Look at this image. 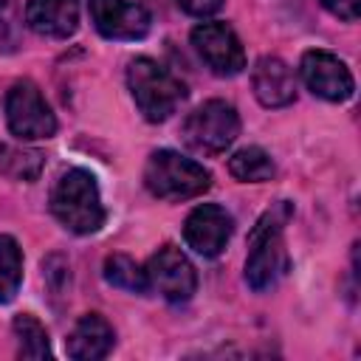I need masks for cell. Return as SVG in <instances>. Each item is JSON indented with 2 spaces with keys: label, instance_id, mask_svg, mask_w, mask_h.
Listing matches in <instances>:
<instances>
[{
  "label": "cell",
  "instance_id": "obj_13",
  "mask_svg": "<svg viewBox=\"0 0 361 361\" xmlns=\"http://www.w3.org/2000/svg\"><path fill=\"white\" fill-rule=\"evenodd\" d=\"M251 85L262 107H285L296 99V79L279 56H259L251 73Z\"/></svg>",
  "mask_w": 361,
  "mask_h": 361
},
{
  "label": "cell",
  "instance_id": "obj_5",
  "mask_svg": "<svg viewBox=\"0 0 361 361\" xmlns=\"http://www.w3.org/2000/svg\"><path fill=\"white\" fill-rule=\"evenodd\" d=\"M180 135L189 149L203 155H217V152H226L240 135V116L234 104L223 99H209L186 116Z\"/></svg>",
  "mask_w": 361,
  "mask_h": 361
},
{
  "label": "cell",
  "instance_id": "obj_1",
  "mask_svg": "<svg viewBox=\"0 0 361 361\" xmlns=\"http://www.w3.org/2000/svg\"><path fill=\"white\" fill-rule=\"evenodd\" d=\"M290 217V206L282 200L279 206L268 209L248 234V259H245V282L254 290H268L276 279L288 271V254L282 228Z\"/></svg>",
  "mask_w": 361,
  "mask_h": 361
},
{
  "label": "cell",
  "instance_id": "obj_7",
  "mask_svg": "<svg viewBox=\"0 0 361 361\" xmlns=\"http://www.w3.org/2000/svg\"><path fill=\"white\" fill-rule=\"evenodd\" d=\"M192 45L206 68L217 76H237L245 68V51L240 37L226 23H200L192 28Z\"/></svg>",
  "mask_w": 361,
  "mask_h": 361
},
{
  "label": "cell",
  "instance_id": "obj_16",
  "mask_svg": "<svg viewBox=\"0 0 361 361\" xmlns=\"http://www.w3.org/2000/svg\"><path fill=\"white\" fill-rule=\"evenodd\" d=\"M45 166V158L39 149L17 147V144H0V172L11 180H37Z\"/></svg>",
  "mask_w": 361,
  "mask_h": 361
},
{
  "label": "cell",
  "instance_id": "obj_8",
  "mask_svg": "<svg viewBox=\"0 0 361 361\" xmlns=\"http://www.w3.org/2000/svg\"><path fill=\"white\" fill-rule=\"evenodd\" d=\"M147 282L155 288L166 302H186L197 290V274L195 265L186 259V254L175 245L158 248L147 262Z\"/></svg>",
  "mask_w": 361,
  "mask_h": 361
},
{
  "label": "cell",
  "instance_id": "obj_11",
  "mask_svg": "<svg viewBox=\"0 0 361 361\" xmlns=\"http://www.w3.org/2000/svg\"><path fill=\"white\" fill-rule=\"evenodd\" d=\"M234 231L231 214L217 203H200L183 223V240L203 257H217Z\"/></svg>",
  "mask_w": 361,
  "mask_h": 361
},
{
  "label": "cell",
  "instance_id": "obj_10",
  "mask_svg": "<svg viewBox=\"0 0 361 361\" xmlns=\"http://www.w3.org/2000/svg\"><path fill=\"white\" fill-rule=\"evenodd\" d=\"M90 20L107 39H144L149 34V14L133 0H90Z\"/></svg>",
  "mask_w": 361,
  "mask_h": 361
},
{
  "label": "cell",
  "instance_id": "obj_9",
  "mask_svg": "<svg viewBox=\"0 0 361 361\" xmlns=\"http://www.w3.org/2000/svg\"><path fill=\"white\" fill-rule=\"evenodd\" d=\"M299 71H302L305 85L316 96H322L327 102H347L353 96V90H355L350 68L336 54H330V51H322V48L307 51L302 56Z\"/></svg>",
  "mask_w": 361,
  "mask_h": 361
},
{
  "label": "cell",
  "instance_id": "obj_6",
  "mask_svg": "<svg viewBox=\"0 0 361 361\" xmlns=\"http://www.w3.org/2000/svg\"><path fill=\"white\" fill-rule=\"evenodd\" d=\"M6 121L17 138H51L56 133V116L42 90L31 79H20L6 93Z\"/></svg>",
  "mask_w": 361,
  "mask_h": 361
},
{
  "label": "cell",
  "instance_id": "obj_18",
  "mask_svg": "<svg viewBox=\"0 0 361 361\" xmlns=\"http://www.w3.org/2000/svg\"><path fill=\"white\" fill-rule=\"evenodd\" d=\"M104 279L113 288L130 290V293H147L149 282H147V271L127 254H110L104 259Z\"/></svg>",
  "mask_w": 361,
  "mask_h": 361
},
{
  "label": "cell",
  "instance_id": "obj_21",
  "mask_svg": "<svg viewBox=\"0 0 361 361\" xmlns=\"http://www.w3.org/2000/svg\"><path fill=\"white\" fill-rule=\"evenodd\" d=\"M322 6L338 20H347V23L358 20V0H322Z\"/></svg>",
  "mask_w": 361,
  "mask_h": 361
},
{
  "label": "cell",
  "instance_id": "obj_19",
  "mask_svg": "<svg viewBox=\"0 0 361 361\" xmlns=\"http://www.w3.org/2000/svg\"><path fill=\"white\" fill-rule=\"evenodd\" d=\"M23 282V251L14 237L0 234V302H11Z\"/></svg>",
  "mask_w": 361,
  "mask_h": 361
},
{
  "label": "cell",
  "instance_id": "obj_12",
  "mask_svg": "<svg viewBox=\"0 0 361 361\" xmlns=\"http://www.w3.org/2000/svg\"><path fill=\"white\" fill-rule=\"evenodd\" d=\"M25 23L39 37L68 39L79 25V0H28Z\"/></svg>",
  "mask_w": 361,
  "mask_h": 361
},
{
  "label": "cell",
  "instance_id": "obj_2",
  "mask_svg": "<svg viewBox=\"0 0 361 361\" xmlns=\"http://www.w3.org/2000/svg\"><path fill=\"white\" fill-rule=\"evenodd\" d=\"M51 212L73 234L99 231L104 223V206L96 178L79 166L62 172L51 192Z\"/></svg>",
  "mask_w": 361,
  "mask_h": 361
},
{
  "label": "cell",
  "instance_id": "obj_4",
  "mask_svg": "<svg viewBox=\"0 0 361 361\" xmlns=\"http://www.w3.org/2000/svg\"><path fill=\"white\" fill-rule=\"evenodd\" d=\"M144 186L149 189V195L178 203V200L203 195L212 186V175L203 164H197L175 149H158L147 158Z\"/></svg>",
  "mask_w": 361,
  "mask_h": 361
},
{
  "label": "cell",
  "instance_id": "obj_17",
  "mask_svg": "<svg viewBox=\"0 0 361 361\" xmlns=\"http://www.w3.org/2000/svg\"><path fill=\"white\" fill-rule=\"evenodd\" d=\"M11 330L17 336V355L20 358H51L48 330L39 319H34L31 313H20V316H14Z\"/></svg>",
  "mask_w": 361,
  "mask_h": 361
},
{
  "label": "cell",
  "instance_id": "obj_15",
  "mask_svg": "<svg viewBox=\"0 0 361 361\" xmlns=\"http://www.w3.org/2000/svg\"><path fill=\"white\" fill-rule=\"evenodd\" d=\"M228 172L240 183H265L274 178L276 166L262 147H243L228 158Z\"/></svg>",
  "mask_w": 361,
  "mask_h": 361
},
{
  "label": "cell",
  "instance_id": "obj_14",
  "mask_svg": "<svg viewBox=\"0 0 361 361\" xmlns=\"http://www.w3.org/2000/svg\"><path fill=\"white\" fill-rule=\"evenodd\" d=\"M113 341H116V333L110 322L99 313H85L68 333L65 350L76 361H99L113 350Z\"/></svg>",
  "mask_w": 361,
  "mask_h": 361
},
{
  "label": "cell",
  "instance_id": "obj_20",
  "mask_svg": "<svg viewBox=\"0 0 361 361\" xmlns=\"http://www.w3.org/2000/svg\"><path fill=\"white\" fill-rule=\"evenodd\" d=\"M175 3H178L186 14H192V17H209V14L220 11L226 0H175Z\"/></svg>",
  "mask_w": 361,
  "mask_h": 361
},
{
  "label": "cell",
  "instance_id": "obj_3",
  "mask_svg": "<svg viewBox=\"0 0 361 361\" xmlns=\"http://www.w3.org/2000/svg\"><path fill=\"white\" fill-rule=\"evenodd\" d=\"M127 85L141 116L155 124L166 121L186 99L183 82L169 68H164L149 56H138L127 65Z\"/></svg>",
  "mask_w": 361,
  "mask_h": 361
}]
</instances>
